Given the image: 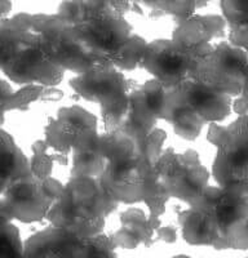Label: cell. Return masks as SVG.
<instances>
[{"label":"cell","instance_id":"18","mask_svg":"<svg viewBox=\"0 0 248 258\" xmlns=\"http://www.w3.org/2000/svg\"><path fill=\"white\" fill-rule=\"evenodd\" d=\"M154 235H157V230L150 225L148 216L141 209L130 208L121 213V227L111 239L116 248L135 249L141 243L146 246L151 245L155 240Z\"/></svg>","mask_w":248,"mask_h":258},{"label":"cell","instance_id":"19","mask_svg":"<svg viewBox=\"0 0 248 258\" xmlns=\"http://www.w3.org/2000/svg\"><path fill=\"white\" fill-rule=\"evenodd\" d=\"M33 174L31 163L18 149L15 140L6 131H2V190L17 179Z\"/></svg>","mask_w":248,"mask_h":258},{"label":"cell","instance_id":"28","mask_svg":"<svg viewBox=\"0 0 248 258\" xmlns=\"http://www.w3.org/2000/svg\"><path fill=\"white\" fill-rule=\"evenodd\" d=\"M12 4L11 0H2V18H7L8 13L11 12Z\"/></svg>","mask_w":248,"mask_h":258},{"label":"cell","instance_id":"14","mask_svg":"<svg viewBox=\"0 0 248 258\" xmlns=\"http://www.w3.org/2000/svg\"><path fill=\"white\" fill-rule=\"evenodd\" d=\"M98 137L97 119L80 106L58 110L45 128V142L58 155L66 156Z\"/></svg>","mask_w":248,"mask_h":258},{"label":"cell","instance_id":"20","mask_svg":"<svg viewBox=\"0 0 248 258\" xmlns=\"http://www.w3.org/2000/svg\"><path fill=\"white\" fill-rule=\"evenodd\" d=\"M133 3L145 4L154 11L172 15L176 17V21L190 17L197 13L198 7L195 0H132Z\"/></svg>","mask_w":248,"mask_h":258},{"label":"cell","instance_id":"29","mask_svg":"<svg viewBox=\"0 0 248 258\" xmlns=\"http://www.w3.org/2000/svg\"><path fill=\"white\" fill-rule=\"evenodd\" d=\"M212 0H195V3H197V7H198V9L203 8V7H206L207 4H210Z\"/></svg>","mask_w":248,"mask_h":258},{"label":"cell","instance_id":"2","mask_svg":"<svg viewBox=\"0 0 248 258\" xmlns=\"http://www.w3.org/2000/svg\"><path fill=\"white\" fill-rule=\"evenodd\" d=\"M133 6L131 0H64L57 15L75 25L102 66H112L119 50L133 35L124 17Z\"/></svg>","mask_w":248,"mask_h":258},{"label":"cell","instance_id":"5","mask_svg":"<svg viewBox=\"0 0 248 258\" xmlns=\"http://www.w3.org/2000/svg\"><path fill=\"white\" fill-rule=\"evenodd\" d=\"M155 165L157 161L142 153L110 163L98 179L116 203H145L149 208V222L158 230L171 197L160 183Z\"/></svg>","mask_w":248,"mask_h":258},{"label":"cell","instance_id":"11","mask_svg":"<svg viewBox=\"0 0 248 258\" xmlns=\"http://www.w3.org/2000/svg\"><path fill=\"white\" fill-rule=\"evenodd\" d=\"M155 168L160 183L169 197L182 200L189 206L197 202L208 186L210 173L194 150L178 154L173 149H167L158 159Z\"/></svg>","mask_w":248,"mask_h":258},{"label":"cell","instance_id":"24","mask_svg":"<svg viewBox=\"0 0 248 258\" xmlns=\"http://www.w3.org/2000/svg\"><path fill=\"white\" fill-rule=\"evenodd\" d=\"M220 7L229 26L248 24V0H220Z\"/></svg>","mask_w":248,"mask_h":258},{"label":"cell","instance_id":"4","mask_svg":"<svg viewBox=\"0 0 248 258\" xmlns=\"http://www.w3.org/2000/svg\"><path fill=\"white\" fill-rule=\"evenodd\" d=\"M116 204L98 178L71 176L48 212L47 220L80 238L91 239L102 232L107 216Z\"/></svg>","mask_w":248,"mask_h":258},{"label":"cell","instance_id":"12","mask_svg":"<svg viewBox=\"0 0 248 258\" xmlns=\"http://www.w3.org/2000/svg\"><path fill=\"white\" fill-rule=\"evenodd\" d=\"M248 54L230 41H220L213 45L210 54L201 59L195 68L193 79L231 97L242 93L244 69Z\"/></svg>","mask_w":248,"mask_h":258},{"label":"cell","instance_id":"23","mask_svg":"<svg viewBox=\"0 0 248 258\" xmlns=\"http://www.w3.org/2000/svg\"><path fill=\"white\" fill-rule=\"evenodd\" d=\"M48 144L45 140L36 141L33 145V160H31V169L33 173L39 178H48L52 177L53 172L54 159L53 156L48 155Z\"/></svg>","mask_w":248,"mask_h":258},{"label":"cell","instance_id":"9","mask_svg":"<svg viewBox=\"0 0 248 258\" xmlns=\"http://www.w3.org/2000/svg\"><path fill=\"white\" fill-rule=\"evenodd\" d=\"M64 186L53 177L39 178L35 174L22 177L2 190L0 217L21 222H39L47 214Z\"/></svg>","mask_w":248,"mask_h":258},{"label":"cell","instance_id":"15","mask_svg":"<svg viewBox=\"0 0 248 258\" xmlns=\"http://www.w3.org/2000/svg\"><path fill=\"white\" fill-rule=\"evenodd\" d=\"M165 87L155 78L130 93L128 114L120 126L140 138H146L164 115Z\"/></svg>","mask_w":248,"mask_h":258},{"label":"cell","instance_id":"27","mask_svg":"<svg viewBox=\"0 0 248 258\" xmlns=\"http://www.w3.org/2000/svg\"><path fill=\"white\" fill-rule=\"evenodd\" d=\"M231 111L235 112L238 116L248 115V100L242 96L234 97L233 102H231Z\"/></svg>","mask_w":248,"mask_h":258},{"label":"cell","instance_id":"26","mask_svg":"<svg viewBox=\"0 0 248 258\" xmlns=\"http://www.w3.org/2000/svg\"><path fill=\"white\" fill-rule=\"evenodd\" d=\"M157 238L165 243H173L177 239V232L173 226H160L157 230Z\"/></svg>","mask_w":248,"mask_h":258},{"label":"cell","instance_id":"17","mask_svg":"<svg viewBox=\"0 0 248 258\" xmlns=\"http://www.w3.org/2000/svg\"><path fill=\"white\" fill-rule=\"evenodd\" d=\"M229 25L224 16L197 15L177 20L172 34L176 43L190 49L210 44L213 39H224L227 35Z\"/></svg>","mask_w":248,"mask_h":258},{"label":"cell","instance_id":"3","mask_svg":"<svg viewBox=\"0 0 248 258\" xmlns=\"http://www.w3.org/2000/svg\"><path fill=\"white\" fill-rule=\"evenodd\" d=\"M0 41L2 70L9 79L20 84H59L65 70L44 57L31 15L2 18Z\"/></svg>","mask_w":248,"mask_h":258},{"label":"cell","instance_id":"7","mask_svg":"<svg viewBox=\"0 0 248 258\" xmlns=\"http://www.w3.org/2000/svg\"><path fill=\"white\" fill-rule=\"evenodd\" d=\"M70 87L80 97L97 102L102 112L105 132L124 123L130 106V87L124 74L115 66H97L71 79Z\"/></svg>","mask_w":248,"mask_h":258},{"label":"cell","instance_id":"25","mask_svg":"<svg viewBox=\"0 0 248 258\" xmlns=\"http://www.w3.org/2000/svg\"><path fill=\"white\" fill-rule=\"evenodd\" d=\"M227 40L230 41L231 44L242 48L248 54V24L229 26Z\"/></svg>","mask_w":248,"mask_h":258},{"label":"cell","instance_id":"13","mask_svg":"<svg viewBox=\"0 0 248 258\" xmlns=\"http://www.w3.org/2000/svg\"><path fill=\"white\" fill-rule=\"evenodd\" d=\"M231 102L229 94L215 91L190 78L165 89L164 112L173 109L189 110L206 123H220L230 115Z\"/></svg>","mask_w":248,"mask_h":258},{"label":"cell","instance_id":"22","mask_svg":"<svg viewBox=\"0 0 248 258\" xmlns=\"http://www.w3.org/2000/svg\"><path fill=\"white\" fill-rule=\"evenodd\" d=\"M24 246L21 243L17 226L9 220H2V238H0V254L7 257L24 255Z\"/></svg>","mask_w":248,"mask_h":258},{"label":"cell","instance_id":"16","mask_svg":"<svg viewBox=\"0 0 248 258\" xmlns=\"http://www.w3.org/2000/svg\"><path fill=\"white\" fill-rule=\"evenodd\" d=\"M25 257H101L92 239H83L64 227L53 226L30 236Z\"/></svg>","mask_w":248,"mask_h":258},{"label":"cell","instance_id":"21","mask_svg":"<svg viewBox=\"0 0 248 258\" xmlns=\"http://www.w3.org/2000/svg\"><path fill=\"white\" fill-rule=\"evenodd\" d=\"M45 92V85L43 84H25L20 91L13 92L6 100H2V112L18 110L27 107L30 103L35 102L43 97Z\"/></svg>","mask_w":248,"mask_h":258},{"label":"cell","instance_id":"8","mask_svg":"<svg viewBox=\"0 0 248 258\" xmlns=\"http://www.w3.org/2000/svg\"><path fill=\"white\" fill-rule=\"evenodd\" d=\"M207 140L217 149L212 167L217 185L248 188V115L229 125L210 123Z\"/></svg>","mask_w":248,"mask_h":258},{"label":"cell","instance_id":"6","mask_svg":"<svg viewBox=\"0 0 248 258\" xmlns=\"http://www.w3.org/2000/svg\"><path fill=\"white\" fill-rule=\"evenodd\" d=\"M45 58L64 70L82 74L102 66L96 52L68 18L59 15H31Z\"/></svg>","mask_w":248,"mask_h":258},{"label":"cell","instance_id":"1","mask_svg":"<svg viewBox=\"0 0 248 258\" xmlns=\"http://www.w3.org/2000/svg\"><path fill=\"white\" fill-rule=\"evenodd\" d=\"M190 208L178 214L186 243L215 249L248 248V188L207 186Z\"/></svg>","mask_w":248,"mask_h":258},{"label":"cell","instance_id":"10","mask_svg":"<svg viewBox=\"0 0 248 258\" xmlns=\"http://www.w3.org/2000/svg\"><path fill=\"white\" fill-rule=\"evenodd\" d=\"M213 45L206 44L190 49L173 39H159L148 43L140 64L159 80L165 88H171L193 78L198 62L210 54Z\"/></svg>","mask_w":248,"mask_h":258}]
</instances>
